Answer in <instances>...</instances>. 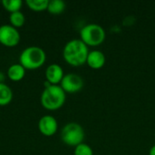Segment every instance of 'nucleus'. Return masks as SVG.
Segmentation results:
<instances>
[{
    "instance_id": "1",
    "label": "nucleus",
    "mask_w": 155,
    "mask_h": 155,
    "mask_svg": "<svg viewBox=\"0 0 155 155\" xmlns=\"http://www.w3.org/2000/svg\"><path fill=\"white\" fill-rule=\"evenodd\" d=\"M88 54V46L81 39L70 40L63 50L64 59L72 66H80L86 63Z\"/></svg>"
},
{
    "instance_id": "2",
    "label": "nucleus",
    "mask_w": 155,
    "mask_h": 155,
    "mask_svg": "<svg viewBox=\"0 0 155 155\" xmlns=\"http://www.w3.org/2000/svg\"><path fill=\"white\" fill-rule=\"evenodd\" d=\"M66 94L60 85L51 84L42 92L40 102L42 106L48 111L60 109L65 103Z\"/></svg>"
},
{
    "instance_id": "3",
    "label": "nucleus",
    "mask_w": 155,
    "mask_h": 155,
    "mask_svg": "<svg viewBox=\"0 0 155 155\" xmlns=\"http://www.w3.org/2000/svg\"><path fill=\"white\" fill-rule=\"evenodd\" d=\"M46 54L43 48L29 46L22 51L19 56V64L26 70H35L44 65Z\"/></svg>"
},
{
    "instance_id": "4",
    "label": "nucleus",
    "mask_w": 155,
    "mask_h": 155,
    "mask_svg": "<svg viewBox=\"0 0 155 155\" xmlns=\"http://www.w3.org/2000/svg\"><path fill=\"white\" fill-rule=\"evenodd\" d=\"M80 36L87 46H96L104 41L105 31L100 25L88 24L81 29Z\"/></svg>"
},
{
    "instance_id": "5",
    "label": "nucleus",
    "mask_w": 155,
    "mask_h": 155,
    "mask_svg": "<svg viewBox=\"0 0 155 155\" xmlns=\"http://www.w3.org/2000/svg\"><path fill=\"white\" fill-rule=\"evenodd\" d=\"M84 138V128L77 123H68L61 132V139L64 143L68 146L76 147L83 143Z\"/></svg>"
},
{
    "instance_id": "6",
    "label": "nucleus",
    "mask_w": 155,
    "mask_h": 155,
    "mask_svg": "<svg viewBox=\"0 0 155 155\" xmlns=\"http://www.w3.org/2000/svg\"><path fill=\"white\" fill-rule=\"evenodd\" d=\"M21 39L19 31L11 25L0 26V44L6 47L16 46Z\"/></svg>"
},
{
    "instance_id": "7",
    "label": "nucleus",
    "mask_w": 155,
    "mask_h": 155,
    "mask_svg": "<svg viewBox=\"0 0 155 155\" xmlns=\"http://www.w3.org/2000/svg\"><path fill=\"white\" fill-rule=\"evenodd\" d=\"M60 86L65 93H76L84 87V80L76 74H67L61 81Z\"/></svg>"
},
{
    "instance_id": "8",
    "label": "nucleus",
    "mask_w": 155,
    "mask_h": 155,
    "mask_svg": "<svg viewBox=\"0 0 155 155\" xmlns=\"http://www.w3.org/2000/svg\"><path fill=\"white\" fill-rule=\"evenodd\" d=\"M58 129V123L52 115H44L38 122V130L45 136L54 135Z\"/></svg>"
},
{
    "instance_id": "9",
    "label": "nucleus",
    "mask_w": 155,
    "mask_h": 155,
    "mask_svg": "<svg viewBox=\"0 0 155 155\" xmlns=\"http://www.w3.org/2000/svg\"><path fill=\"white\" fill-rule=\"evenodd\" d=\"M64 74L63 68L57 64H52L47 66L45 70V79L51 84L58 85L63 80Z\"/></svg>"
},
{
    "instance_id": "10",
    "label": "nucleus",
    "mask_w": 155,
    "mask_h": 155,
    "mask_svg": "<svg viewBox=\"0 0 155 155\" xmlns=\"http://www.w3.org/2000/svg\"><path fill=\"white\" fill-rule=\"evenodd\" d=\"M86 63L93 69H100L105 64V55L102 51L94 50L89 52Z\"/></svg>"
},
{
    "instance_id": "11",
    "label": "nucleus",
    "mask_w": 155,
    "mask_h": 155,
    "mask_svg": "<svg viewBox=\"0 0 155 155\" xmlns=\"http://www.w3.org/2000/svg\"><path fill=\"white\" fill-rule=\"evenodd\" d=\"M6 75L13 82H20L25 75V69L20 64H15L8 67Z\"/></svg>"
},
{
    "instance_id": "12",
    "label": "nucleus",
    "mask_w": 155,
    "mask_h": 155,
    "mask_svg": "<svg viewBox=\"0 0 155 155\" xmlns=\"http://www.w3.org/2000/svg\"><path fill=\"white\" fill-rule=\"evenodd\" d=\"M13 100L12 89L5 83H0V106L9 104Z\"/></svg>"
},
{
    "instance_id": "13",
    "label": "nucleus",
    "mask_w": 155,
    "mask_h": 155,
    "mask_svg": "<svg viewBox=\"0 0 155 155\" xmlns=\"http://www.w3.org/2000/svg\"><path fill=\"white\" fill-rule=\"evenodd\" d=\"M65 9V3L63 0H51L49 1L47 11L52 15H60Z\"/></svg>"
},
{
    "instance_id": "14",
    "label": "nucleus",
    "mask_w": 155,
    "mask_h": 155,
    "mask_svg": "<svg viewBox=\"0 0 155 155\" xmlns=\"http://www.w3.org/2000/svg\"><path fill=\"white\" fill-rule=\"evenodd\" d=\"M26 5L35 12H41L47 10V6L49 4L48 0H26Z\"/></svg>"
},
{
    "instance_id": "15",
    "label": "nucleus",
    "mask_w": 155,
    "mask_h": 155,
    "mask_svg": "<svg viewBox=\"0 0 155 155\" xmlns=\"http://www.w3.org/2000/svg\"><path fill=\"white\" fill-rule=\"evenodd\" d=\"M9 22H10V25L16 29L19 27H22L25 22V15L21 11L12 13L9 15Z\"/></svg>"
},
{
    "instance_id": "16",
    "label": "nucleus",
    "mask_w": 155,
    "mask_h": 155,
    "mask_svg": "<svg viewBox=\"0 0 155 155\" xmlns=\"http://www.w3.org/2000/svg\"><path fill=\"white\" fill-rule=\"evenodd\" d=\"M1 4L3 7L10 14L20 11L23 5V2L21 0H3Z\"/></svg>"
},
{
    "instance_id": "17",
    "label": "nucleus",
    "mask_w": 155,
    "mask_h": 155,
    "mask_svg": "<svg viewBox=\"0 0 155 155\" xmlns=\"http://www.w3.org/2000/svg\"><path fill=\"white\" fill-rule=\"evenodd\" d=\"M74 155H94V152L88 144L82 143L75 147Z\"/></svg>"
},
{
    "instance_id": "18",
    "label": "nucleus",
    "mask_w": 155,
    "mask_h": 155,
    "mask_svg": "<svg viewBox=\"0 0 155 155\" xmlns=\"http://www.w3.org/2000/svg\"><path fill=\"white\" fill-rule=\"evenodd\" d=\"M149 155H155V145H153V146L150 149Z\"/></svg>"
},
{
    "instance_id": "19",
    "label": "nucleus",
    "mask_w": 155,
    "mask_h": 155,
    "mask_svg": "<svg viewBox=\"0 0 155 155\" xmlns=\"http://www.w3.org/2000/svg\"><path fill=\"white\" fill-rule=\"evenodd\" d=\"M4 81H5V74L4 73L0 72V83H4Z\"/></svg>"
}]
</instances>
